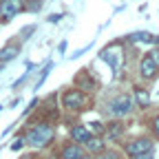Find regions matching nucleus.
Returning a JSON list of instances; mask_svg holds the SVG:
<instances>
[{
  "instance_id": "nucleus-8",
  "label": "nucleus",
  "mask_w": 159,
  "mask_h": 159,
  "mask_svg": "<svg viewBox=\"0 0 159 159\" xmlns=\"http://www.w3.org/2000/svg\"><path fill=\"white\" fill-rule=\"evenodd\" d=\"M71 137H73V142H86L91 135H89V130L84 126H73L71 128Z\"/></svg>"
},
{
  "instance_id": "nucleus-17",
  "label": "nucleus",
  "mask_w": 159,
  "mask_h": 159,
  "mask_svg": "<svg viewBox=\"0 0 159 159\" xmlns=\"http://www.w3.org/2000/svg\"><path fill=\"white\" fill-rule=\"evenodd\" d=\"M97 159H117V155H115V152H102Z\"/></svg>"
},
{
  "instance_id": "nucleus-14",
  "label": "nucleus",
  "mask_w": 159,
  "mask_h": 159,
  "mask_svg": "<svg viewBox=\"0 0 159 159\" xmlns=\"http://www.w3.org/2000/svg\"><path fill=\"white\" fill-rule=\"evenodd\" d=\"M133 40H144V42H150L152 35H150V33H135V38H133Z\"/></svg>"
},
{
  "instance_id": "nucleus-15",
  "label": "nucleus",
  "mask_w": 159,
  "mask_h": 159,
  "mask_svg": "<svg viewBox=\"0 0 159 159\" xmlns=\"http://www.w3.org/2000/svg\"><path fill=\"white\" fill-rule=\"evenodd\" d=\"M91 130L99 135V133H104V126H102V124H99V122H93V124H91Z\"/></svg>"
},
{
  "instance_id": "nucleus-9",
  "label": "nucleus",
  "mask_w": 159,
  "mask_h": 159,
  "mask_svg": "<svg viewBox=\"0 0 159 159\" xmlns=\"http://www.w3.org/2000/svg\"><path fill=\"white\" fill-rule=\"evenodd\" d=\"M84 144H86V148L91 152H102L104 150V142H102V139H97V137H89Z\"/></svg>"
},
{
  "instance_id": "nucleus-16",
  "label": "nucleus",
  "mask_w": 159,
  "mask_h": 159,
  "mask_svg": "<svg viewBox=\"0 0 159 159\" xmlns=\"http://www.w3.org/2000/svg\"><path fill=\"white\" fill-rule=\"evenodd\" d=\"M150 60H152V62L157 64V69H159V49H155V51H150V55H148Z\"/></svg>"
},
{
  "instance_id": "nucleus-11",
  "label": "nucleus",
  "mask_w": 159,
  "mask_h": 159,
  "mask_svg": "<svg viewBox=\"0 0 159 159\" xmlns=\"http://www.w3.org/2000/svg\"><path fill=\"white\" fill-rule=\"evenodd\" d=\"M106 133H108V139H117L119 135L124 133V124H119V122H115V124H111V126L106 128Z\"/></svg>"
},
{
  "instance_id": "nucleus-12",
  "label": "nucleus",
  "mask_w": 159,
  "mask_h": 159,
  "mask_svg": "<svg viewBox=\"0 0 159 159\" xmlns=\"http://www.w3.org/2000/svg\"><path fill=\"white\" fill-rule=\"evenodd\" d=\"M135 97H137V104H139V106H148V104H150V95H148L146 91H142V89H137Z\"/></svg>"
},
{
  "instance_id": "nucleus-3",
  "label": "nucleus",
  "mask_w": 159,
  "mask_h": 159,
  "mask_svg": "<svg viewBox=\"0 0 159 159\" xmlns=\"http://www.w3.org/2000/svg\"><path fill=\"white\" fill-rule=\"evenodd\" d=\"M22 7H25L22 0H2V16H0V22H9Z\"/></svg>"
},
{
  "instance_id": "nucleus-6",
  "label": "nucleus",
  "mask_w": 159,
  "mask_h": 159,
  "mask_svg": "<svg viewBox=\"0 0 159 159\" xmlns=\"http://www.w3.org/2000/svg\"><path fill=\"white\" fill-rule=\"evenodd\" d=\"M139 71H142V75H144L146 80H150V77H155V75H157V64H155L152 60L146 55V57L142 60V64H139Z\"/></svg>"
},
{
  "instance_id": "nucleus-7",
  "label": "nucleus",
  "mask_w": 159,
  "mask_h": 159,
  "mask_svg": "<svg viewBox=\"0 0 159 159\" xmlns=\"http://www.w3.org/2000/svg\"><path fill=\"white\" fill-rule=\"evenodd\" d=\"M84 155H82V148H80L77 144H71V146H66L64 150H62V159H82Z\"/></svg>"
},
{
  "instance_id": "nucleus-18",
  "label": "nucleus",
  "mask_w": 159,
  "mask_h": 159,
  "mask_svg": "<svg viewBox=\"0 0 159 159\" xmlns=\"http://www.w3.org/2000/svg\"><path fill=\"white\" fill-rule=\"evenodd\" d=\"M152 128H155V133L159 135V115H157V117L152 119Z\"/></svg>"
},
{
  "instance_id": "nucleus-5",
  "label": "nucleus",
  "mask_w": 159,
  "mask_h": 159,
  "mask_svg": "<svg viewBox=\"0 0 159 159\" xmlns=\"http://www.w3.org/2000/svg\"><path fill=\"white\" fill-rule=\"evenodd\" d=\"M150 148H152V142L150 139H135V142H130L128 146H126V152L128 155H144V152H150Z\"/></svg>"
},
{
  "instance_id": "nucleus-1",
  "label": "nucleus",
  "mask_w": 159,
  "mask_h": 159,
  "mask_svg": "<svg viewBox=\"0 0 159 159\" xmlns=\"http://www.w3.org/2000/svg\"><path fill=\"white\" fill-rule=\"evenodd\" d=\"M51 139H53V126H49V124H35L27 133V142L31 146H38V148L47 146Z\"/></svg>"
},
{
  "instance_id": "nucleus-4",
  "label": "nucleus",
  "mask_w": 159,
  "mask_h": 159,
  "mask_svg": "<svg viewBox=\"0 0 159 159\" xmlns=\"http://www.w3.org/2000/svg\"><path fill=\"white\" fill-rule=\"evenodd\" d=\"M62 102L66 108H82L86 104V95L82 91H69V93H64Z\"/></svg>"
},
{
  "instance_id": "nucleus-19",
  "label": "nucleus",
  "mask_w": 159,
  "mask_h": 159,
  "mask_svg": "<svg viewBox=\"0 0 159 159\" xmlns=\"http://www.w3.org/2000/svg\"><path fill=\"white\" fill-rule=\"evenodd\" d=\"M135 159H152L150 152H144V155H135Z\"/></svg>"
},
{
  "instance_id": "nucleus-10",
  "label": "nucleus",
  "mask_w": 159,
  "mask_h": 159,
  "mask_svg": "<svg viewBox=\"0 0 159 159\" xmlns=\"http://www.w3.org/2000/svg\"><path fill=\"white\" fill-rule=\"evenodd\" d=\"M18 47L16 44H9V47H5V49H0V60H2V62H7V60H11V57H16L18 55Z\"/></svg>"
},
{
  "instance_id": "nucleus-20",
  "label": "nucleus",
  "mask_w": 159,
  "mask_h": 159,
  "mask_svg": "<svg viewBox=\"0 0 159 159\" xmlns=\"http://www.w3.org/2000/svg\"><path fill=\"white\" fill-rule=\"evenodd\" d=\"M25 159H33V157H25Z\"/></svg>"
},
{
  "instance_id": "nucleus-13",
  "label": "nucleus",
  "mask_w": 159,
  "mask_h": 159,
  "mask_svg": "<svg viewBox=\"0 0 159 159\" xmlns=\"http://www.w3.org/2000/svg\"><path fill=\"white\" fill-rule=\"evenodd\" d=\"M40 7H42V0H31V2L27 5V9H29V11H38Z\"/></svg>"
},
{
  "instance_id": "nucleus-21",
  "label": "nucleus",
  "mask_w": 159,
  "mask_h": 159,
  "mask_svg": "<svg viewBox=\"0 0 159 159\" xmlns=\"http://www.w3.org/2000/svg\"><path fill=\"white\" fill-rule=\"evenodd\" d=\"M82 159H89V157H82Z\"/></svg>"
},
{
  "instance_id": "nucleus-2",
  "label": "nucleus",
  "mask_w": 159,
  "mask_h": 159,
  "mask_svg": "<svg viewBox=\"0 0 159 159\" xmlns=\"http://www.w3.org/2000/svg\"><path fill=\"white\" fill-rule=\"evenodd\" d=\"M130 108H133V99H130V95H119V97H115L113 102L108 104V113L115 115V117H122V115L130 113Z\"/></svg>"
}]
</instances>
